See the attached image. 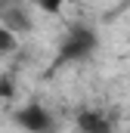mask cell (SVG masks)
Segmentation results:
<instances>
[{
	"label": "cell",
	"instance_id": "obj_2",
	"mask_svg": "<svg viewBox=\"0 0 130 133\" xmlns=\"http://www.w3.org/2000/svg\"><path fill=\"white\" fill-rule=\"evenodd\" d=\"M12 121H16L25 133H53V130H56V121H53L50 108H43L40 102L22 105V108L12 115Z\"/></svg>",
	"mask_w": 130,
	"mask_h": 133
},
{
	"label": "cell",
	"instance_id": "obj_5",
	"mask_svg": "<svg viewBox=\"0 0 130 133\" xmlns=\"http://www.w3.org/2000/svg\"><path fill=\"white\" fill-rule=\"evenodd\" d=\"M16 43H19V37L12 31H6L3 25H0V56H9L12 50H16Z\"/></svg>",
	"mask_w": 130,
	"mask_h": 133
},
{
	"label": "cell",
	"instance_id": "obj_1",
	"mask_svg": "<svg viewBox=\"0 0 130 133\" xmlns=\"http://www.w3.org/2000/svg\"><path fill=\"white\" fill-rule=\"evenodd\" d=\"M96 31H90L87 25H71L62 37V46H59V56L65 62H77V59H87L93 50H96Z\"/></svg>",
	"mask_w": 130,
	"mask_h": 133
},
{
	"label": "cell",
	"instance_id": "obj_4",
	"mask_svg": "<svg viewBox=\"0 0 130 133\" xmlns=\"http://www.w3.org/2000/svg\"><path fill=\"white\" fill-rule=\"evenodd\" d=\"M77 133H115V130H112V124H108V118L102 111L84 108L77 115Z\"/></svg>",
	"mask_w": 130,
	"mask_h": 133
},
{
	"label": "cell",
	"instance_id": "obj_3",
	"mask_svg": "<svg viewBox=\"0 0 130 133\" xmlns=\"http://www.w3.org/2000/svg\"><path fill=\"white\" fill-rule=\"evenodd\" d=\"M0 25L6 31H12L16 37L19 34H28L34 28V12L28 3H19V0H6L0 3Z\"/></svg>",
	"mask_w": 130,
	"mask_h": 133
}]
</instances>
